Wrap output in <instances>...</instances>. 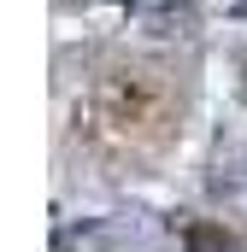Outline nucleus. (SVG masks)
Instances as JSON below:
<instances>
[{
    "label": "nucleus",
    "instance_id": "f257e3e1",
    "mask_svg": "<svg viewBox=\"0 0 247 252\" xmlns=\"http://www.w3.org/2000/svg\"><path fill=\"white\" fill-rule=\"evenodd\" d=\"M153 35H188V6H171V0H165V6L153 12Z\"/></svg>",
    "mask_w": 247,
    "mask_h": 252
},
{
    "label": "nucleus",
    "instance_id": "7ed1b4c3",
    "mask_svg": "<svg viewBox=\"0 0 247 252\" xmlns=\"http://www.w3.org/2000/svg\"><path fill=\"white\" fill-rule=\"evenodd\" d=\"M242 12H247V0H242Z\"/></svg>",
    "mask_w": 247,
    "mask_h": 252
},
{
    "label": "nucleus",
    "instance_id": "f03ea898",
    "mask_svg": "<svg viewBox=\"0 0 247 252\" xmlns=\"http://www.w3.org/2000/svg\"><path fill=\"white\" fill-rule=\"evenodd\" d=\"M188 252H236V241L224 229H206L200 223V229H188Z\"/></svg>",
    "mask_w": 247,
    "mask_h": 252
}]
</instances>
